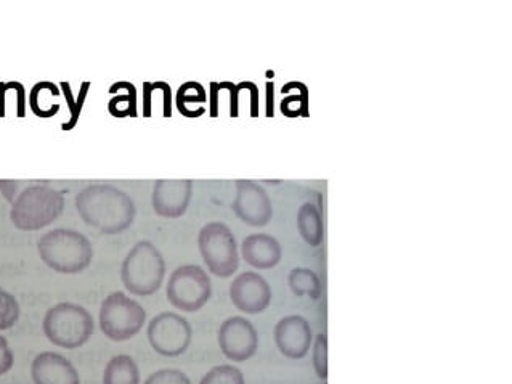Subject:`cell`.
<instances>
[{
	"instance_id": "obj_1",
	"label": "cell",
	"mask_w": 512,
	"mask_h": 384,
	"mask_svg": "<svg viewBox=\"0 0 512 384\" xmlns=\"http://www.w3.org/2000/svg\"><path fill=\"white\" fill-rule=\"evenodd\" d=\"M74 205L82 221L103 235L126 232L137 216L134 200L114 185H89L76 195Z\"/></svg>"
},
{
	"instance_id": "obj_2",
	"label": "cell",
	"mask_w": 512,
	"mask_h": 384,
	"mask_svg": "<svg viewBox=\"0 0 512 384\" xmlns=\"http://www.w3.org/2000/svg\"><path fill=\"white\" fill-rule=\"evenodd\" d=\"M37 253L49 269L58 274L76 275L89 269L95 251L84 233L73 229H55L39 238Z\"/></svg>"
},
{
	"instance_id": "obj_3",
	"label": "cell",
	"mask_w": 512,
	"mask_h": 384,
	"mask_svg": "<svg viewBox=\"0 0 512 384\" xmlns=\"http://www.w3.org/2000/svg\"><path fill=\"white\" fill-rule=\"evenodd\" d=\"M63 211V193L49 185H31L13 201L10 221L21 232H36L57 221Z\"/></svg>"
},
{
	"instance_id": "obj_4",
	"label": "cell",
	"mask_w": 512,
	"mask_h": 384,
	"mask_svg": "<svg viewBox=\"0 0 512 384\" xmlns=\"http://www.w3.org/2000/svg\"><path fill=\"white\" fill-rule=\"evenodd\" d=\"M42 330L50 343L74 351L89 343L94 335L95 322L92 314L81 304L60 303L45 312Z\"/></svg>"
},
{
	"instance_id": "obj_5",
	"label": "cell",
	"mask_w": 512,
	"mask_h": 384,
	"mask_svg": "<svg viewBox=\"0 0 512 384\" xmlns=\"http://www.w3.org/2000/svg\"><path fill=\"white\" fill-rule=\"evenodd\" d=\"M166 261L161 251L148 240L135 243L122 261L121 282L131 295L151 296L163 285Z\"/></svg>"
},
{
	"instance_id": "obj_6",
	"label": "cell",
	"mask_w": 512,
	"mask_h": 384,
	"mask_svg": "<svg viewBox=\"0 0 512 384\" xmlns=\"http://www.w3.org/2000/svg\"><path fill=\"white\" fill-rule=\"evenodd\" d=\"M145 322V307L121 291H114L106 296L98 312L100 330L114 343L132 340L145 327Z\"/></svg>"
},
{
	"instance_id": "obj_7",
	"label": "cell",
	"mask_w": 512,
	"mask_h": 384,
	"mask_svg": "<svg viewBox=\"0 0 512 384\" xmlns=\"http://www.w3.org/2000/svg\"><path fill=\"white\" fill-rule=\"evenodd\" d=\"M201 258L212 275L230 278L240 267L238 243L232 230L224 222H209L198 235Z\"/></svg>"
},
{
	"instance_id": "obj_8",
	"label": "cell",
	"mask_w": 512,
	"mask_h": 384,
	"mask_svg": "<svg viewBox=\"0 0 512 384\" xmlns=\"http://www.w3.org/2000/svg\"><path fill=\"white\" fill-rule=\"evenodd\" d=\"M212 283L208 272L200 266H180L172 272L167 282V301L182 312H198L209 303Z\"/></svg>"
},
{
	"instance_id": "obj_9",
	"label": "cell",
	"mask_w": 512,
	"mask_h": 384,
	"mask_svg": "<svg viewBox=\"0 0 512 384\" xmlns=\"http://www.w3.org/2000/svg\"><path fill=\"white\" fill-rule=\"evenodd\" d=\"M148 343L159 356H182L190 348L193 330L190 322L175 312H161L148 323Z\"/></svg>"
},
{
	"instance_id": "obj_10",
	"label": "cell",
	"mask_w": 512,
	"mask_h": 384,
	"mask_svg": "<svg viewBox=\"0 0 512 384\" xmlns=\"http://www.w3.org/2000/svg\"><path fill=\"white\" fill-rule=\"evenodd\" d=\"M233 213L249 227H265L273 217V205L269 193L254 180H236Z\"/></svg>"
},
{
	"instance_id": "obj_11",
	"label": "cell",
	"mask_w": 512,
	"mask_h": 384,
	"mask_svg": "<svg viewBox=\"0 0 512 384\" xmlns=\"http://www.w3.org/2000/svg\"><path fill=\"white\" fill-rule=\"evenodd\" d=\"M219 348L232 362H246L259 349V333L248 319L235 315L224 320L217 333Z\"/></svg>"
},
{
	"instance_id": "obj_12",
	"label": "cell",
	"mask_w": 512,
	"mask_h": 384,
	"mask_svg": "<svg viewBox=\"0 0 512 384\" xmlns=\"http://www.w3.org/2000/svg\"><path fill=\"white\" fill-rule=\"evenodd\" d=\"M272 288L257 272H243L230 285V299L238 311L248 315L262 314L272 303Z\"/></svg>"
},
{
	"instance_id": "obj_13",
	"label": "cell",
	"mask_w": 512,
	"mask_h": 384,
	"mask_svg": "<svg viewBox=\"0 0 512 384\" xmlns=\"http://www.w3.org/2000/svg\"><path fill=\"white\" fill-rule=\"evenodd\" d=\"M193 198V182L188 179L156 180L151 193L155 213L164 219H179L187 213Z\"/></svg>"
},
{
	"instance_id": "obj_14",
	"label": "cell",
	"mask_w": 512,
	"mask_h": 384,
	"mask_svg": "<svg viewBox=\"0 0 512 384\" xmlns=\"http://www.w3.org/2000/svg\"><path fill=\"white\" fill-rule=\"evenodd\" d=\"M273 338L278 351L288 359H304L312 348V328L302 315H288L275 325Z\"/></svg>"
},
{
	"instance_id": "obj_15",
	"label": "cell",
	"mask_w": 512,
	"mask_h": 384,
	"mask_svg": "<svg viewBox=\"0 0 512 384\" xmlns=\"http://www.w3.org/2000/svg\"><path fill=\"white\" fill-rule=\"evenodd\" d=\"M34 384H81V376L71 360L58 352H41L31 364Z\"/></svg>"
},
{
	"instance_id": "obj_16",
	"label": "cell",
	"mask_w": 512,
	"mask_h": 384,
	"mask_svg": "<svg viewBox=\"0 0 512 384\" xmlns=\"http://www.w3.org/2000/svg\"><path fill=\"white\" fill-rule=\"evenodd\" d=\"M241 256L252 269L269 270L280 264L283 248L269 233H252L241 243Z\"/></svg>"
},
{
	"instance_id": "obj_17",
	"label": "cell",
	"mask_w": 512,
	"mask_h": 384,
	"mask_svg": "<svg viewBox=\"0 0 512 384\" xmlns=\"http://www.w3.org/2000/svg\"><path fill=\"white\" fill-rule=\"evenodd\" d=\"M60 95L61 90L57 84L50 81L37 82L29 92V108L37 118H53L60 111Z\"/></svg>"
},
{
	"instance_id": "obj_18",
	"label": "cell",
	"mask_w": 512,
	"mask_h": 384,
	"mask_svg": "<svg viewBox=\"0 0 512 384\" xmlns=\"http://www.w3.org/2000/svg\"><path fill=\"white\" fill-rule=\"evenodd\" d=\"M208 94L200 82L188 81L177 90L175 105L185 118H200L206 113Z\"/></svg>"
},
{
	"instance_id": "obj_19",
	"label": "cell",
	"mask_w": 512,
	"mask_h": 384,
	"mask_svg": "<svg viewBox=\"0 0 512 384\" xmlns=\"http://www.w3.org/2000/svg\"><path fill=\"white\" fill-rule=\"evenodd\" d=\"M297 230L302 240L312 248L322 245L325 238V225L322 213L313 203H304L297 211Z\"/></svg>"
},
{
	"instance_id": "obj_20",
	"label": "cell",
	"mask_w": 512,
	"mask_h": 384,
	"mask_svg": "<svg viewBox=\"0 0 512 384\" xmlns=\"http://www.w3.org/2000/svg\"><path fill=\"white\" fill-rule=\"evenodd\" d=\"M113 99L108 102V111L114 118H135L137 116V89L132 82H116L108 90Z\"/></svg>"
},
{
	"instance_id": "obj_21",
	"label": "cell",
	"mask_w": 512,
	"mask_h": 384,
	"mask_svg": "<svg viewBox=\"0 0 512 384\" xmlns=\"http://www.w3.org/2000/svg\"><path fill=\"white\" fill-rule=\"evenodd\" d=\"M103 384H140L139 365L127 354L111 357L103 372Z\"/></svg>"
},
{
	"instance_id": "obj_22",
	"label": "cell",
	"mask_w": 512,
	"mask_h": 384,
	"mask_svg": "<svg viewBox=\"0 0 512 384\" xmlns=\"http://www.w3.org/2000/svg\"><path fill=\"white\" fill-rule=\"evenodd\" d=\"M289 288L296 296H309L318 299L322 296V282L312 269L307 267H296L289 272Z\"/></svg>"
},
{
	"instance_id": "obj_23",
	"label": "cell",
	"mask_w": 512,
	"mask_h": 384,
	"mask_svg": "<svg viewBox=\"0 0 512 384\" xmlns=\"http://www.w3.org/2000/svg\"><path fill=\"white\" fill-rule=\"evenodd\" d=\"M291 89L296 90V94L288 95L281 102V111L288 118H297V116H309V90L302 82H288Z\"/></svg>"
},
{
	"instance_id": "obj_24",
	"label": "cell",
	"mask_w": 512,
	"mask_h": 384,
	"mask_svg": "<svg viewBox=\"0 0 512 384\" xmlns=\"http://www.w3.org/2000/svg\"><path fill=\"white\" fill-rule=\"evenodd\" d=\"M60 87L61 92L65 94V99L66 102H68V107H70L71 113L70 121L63 124L61 129H63V131H71V129L78 124L82 107H84V100H86L87 92H89L90 82H84V84H82V89L81 92H79L78 99H74L73 90H71V86L68 82H61Z\"/></svg>"
},
{
	"instance_id": "obj_25",
	"label": "cell",
	"mask_w": 512,
	"mask_h": 384,
	"mask_svg": "<svg viewBox=\"0 0 512 384\" xmlns=\"http://www.w3.org/2000/svg\"><path fill=\"white\" fill-rule=\"evenodd\" d=\"M21 307L10 291L0 288V331L9 330L20 320Z\"/></svg>"
},
{
	"instance_id": "obj_26",
	"label": "cell",
	"mask_w": 512,
	"mask_h": 384,
	"mask_svg": "<svg viewBox=\"0 0 512 384\" xmlns=\"http://www.w3.org/2000/svg\"><path fill=\"white\" fill-rule=\"evenodd\" d=\"M200 384H246V381L240 368L217 365L201 378Z\"/></svg>"
},
{
	"instance_id": "obj_27",
	"label": "cell",
	"mask_w": 512,
	"mask_h": 384,
	"mask_svg": "<svg viewBox=\"0 0 512 384\" xmlns=\"http://www.w3.org/2000/svg\"><path fill=\"white\" fill-rule=\"evenodd\" d=\"M313 368L318 378L326 380L328 378V336L325 333L315 336L313 341Z\"/></svg>"
},
{
	"instance_id": "obj_28",
	"label": "cell",
	"mask_w": 512,
	"mask_h": 384,
	"mask_svg": "<svg viewBox=\"0 0 512 384\" xmlns=\"http://www.w3.org/2000/svg\"><path fill=\"white\" fill-rule=\"evenodd\" d=\"M143 384H191L190 378L175 368H163L151 373Z\"/></svg>"
},
{
	"instance_id": "obj_29",
	"label": "cell",
	"mask_w": 512,
	"mask_h": 384,
	"mask_svg": "<svg viewBox=\"0 0 512 384\" xmlns=\"http://www.w3.org/2000/svg\"><path fill=\"white\" fill-rule=\"evenodd\" d=\"M15 365V354L10 348L9 341L0 335V376L7 375Z\"/></svg>"
},
{
	"instance_id": "obj_30",
	"label": "cell",
	"mask_w": 512,
	"mask_h": 384,
	"mask_svg": "<svg viewBox=\"0 0 512 384\" xmlns=\"http://www.w3.org/2000/svg\"><path fill=\"white\" fill-rule=\"evenodd\" d=\"M238 89L248 90L249 94H251V116L252 118H257L259 116V90H257L256 84L254 82H241L238 84Z\"/></svg>"
},
{
	"instance_id": "obj_31",
	"label": "cell",
	"mask_w": 512,
	"mask_h": 384,
	"mask_svg": "<svg viewBox=\"0 0 512 384\" xmlns=\"http://www.w3.org/2000/svg\"><path fill=\"white\" fill-rule=\"evenodd\" d=\"M225 89L230 92V116L232 118H238V113H240V110H238V105H240V92H238V87L233 84V82H224Z\"/></svg>"
},
{
	"instance_id": "obj_32",
	"label": "cell",
	"mask_w": 512,
	"mask_h": 384,
	"mask_svg": "<svg viewBox=\"0 0 512 384\" xmlns=\"http://www.w3.org/2000/svg\"><path fill=\"white\" fill-rule=\"evenodd\" d=\"M21 182L15 180H0V192L4 195L5 200L13 203L17 197V188L20 187Z\"/></svg>"
},
{
	"instance_id": "obj_33",
	"label": "cell",
	"mask_w": 512,
	"mask_h": 384,
	"mask_svg": "<svg viewBox=\"0 0 512 384\" xmlns=\"http://www.w3.org/2000/svg\"><path fill=\"white\" fill-rule=\"evenodd\" d=\"M220 82H211V92H209V111H211L212 118H217L219 116V92H220Z\"/></svg>"
},
{
	"instance_id": "obj_34",
	"label": "cell",
	"mask_w": 512,
	"mask_h": 384,
	"mask_svg": "<svg viewBox=\"0 0 512 384\" xmlns=\"http://www.w3.org/2000/svg\"><path fill=\"white\" fill-rule=\"evenodd\" d=\"M267 89H269V107H267V116H269V118H272V116H273V107H272L273 84H272V82H269V84H267Z\"/></svg>"
}]
</instances>
